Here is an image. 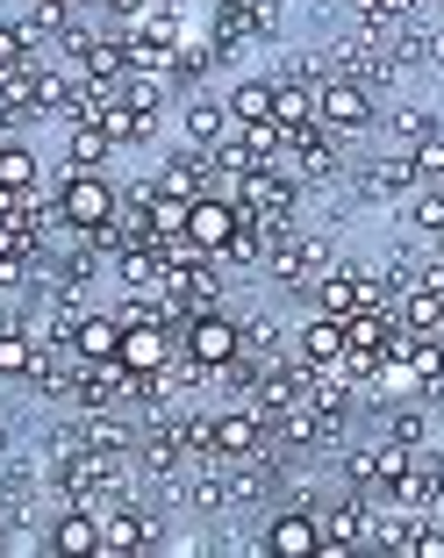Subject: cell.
<instances>
[{
	"label": "cell",
	"instance_id": "cell-1",
	"mask_svg": "<svg viewBox=\"0 0 444 558\" xmlns=\"http://www.w3.org/2000/svg\"><path fill=\"white\" fill-rule=\"evenodd\" d=\"M58 215H65V230L72 236H94V230H108L122 215V194L100 172H80V165H65V180H58Z\"/></svg>",
	"mask_w": 444,
	"mask_h": 558
},
{
	"label": "cell",
	"instance_id": "cell-2",
	"mask_svg": "<svg viewBox=\"0 0 444 558\" xmlns=\"http://www.w3.org/2000/svg\"><path fill=\"white\" fill-rule=\"evenodd\" d=\"M315 122H323L329 136L373 130V86L345 80V72H323V80H315Z\"/></svg>",
	"mask_w": 444,
	"mask_h": 558
},
{
	"label": "cell",
	"instance_id": "cell-3",
	"mask_svg": "<svg viewBox=\"0 0 444 558\" xmlns=\"http://www.w3.org/2000/svg\"><path fill=\"white\" fill-rule=\"evenodd\" d=\"M180 351L201 365V373H223V365L244 351V323H230L223 308H208V315H187L180 323Z\"/></svg>",
	"mask_w": 444,
	"mask_h": 558
},
{
	"label": "cell",
	"instance_id": "cell-4",
	"mask_svg": "<svg viewBox=\"0 0 444 558\" xmlns=\"http://www.w3.org/2000/svg\"><path fill=\"white\" fill-rule=\"evenodd\" d=\"M215 451H223V459H259V451H273V415H265L259 401L215 409Z\"/></svg>",
	"mask_w": 444,
	"mask_h": 558
},
{
	"label": "cell",
	"instance_id": "cell-5",
	"mask_svg": "<svg viewBox=\"0 0 444 558\" xmlns=\"http://www.w3.org/2000/svg\"><path fill=\"white\" fill-rule=\"evenodd\" d=\"M265 265H273L280 287H315V272H329V244L323 236H301V230H273Z\"/></svg>",
	"mask_w": 444,
	"mask_h": 558
},
{
	"label": "cell",
	"instance_id": "cell-6",
	"mask_svg": "<svg viewBox=\"0 0 444 558\" xmlns=\"http://www.w3.org/2000/svg\"><path fill=\"white\" fill-rule=\"evenodd\" d=\"M172 359H180V337H172L158 315H136V323H122V365H130L136 379H144V373H165Z\"/></svg>",
	"mask_w": 444,
	"mask_h": 558
},
{
	"label": "cell",
	"instance_id": "cell-7",
	"mask_svg": "<svg viewBox=\"0 0 444 558\" xmlns=\"http://www.w3.org/2000/svg\"><path fill=\"white\" fill-rule=\"evenodd\" d=\"M315 523H323V551H329V558H351V551H365L373 501H365V494H351V501H329V509H315Z\"/></svg>",
	"mask_w": 444,
	"mask_h": 558
},
{
	"label": "cell",
	"instance_id": "cell-8",
	"mask_svg": "<svg viewBox=\"0 0 444 558\" xmlns=\"http://www.w3.org/2000/svg\"><path fill=\"white\" fill-rule=\"evenodd\" d=\"M158 544V515L136 509V501H108L100 509V551L122 558V551H151Z\"/></svg>",
	"mask_w": 444,
	"mask_h": 558
},
{
	"label": "cell",
	"instance_id": "cell-9",
	"mask_svg": "<svg viewBox=\"0 0 444 558\" xmlns=\"http://www.w3.org/2000/svg\"><path fill=\"white\" fill-rule=\"evenodd\" d=\"M265 551L273 558H309V551H323V523H315V501H301V509H280L273 523H265Z\"/></svg>",
	"mask_w": 444,
	"mask_h": 558
},
{
	"label": "cell",
	"instance_id": "cell-10",
	"mask_svg": "<svg viewBox=\"0 0 444 558\" xmlns=\"http://www.w3.org/2000/svg\"><path fill=\"white\" fill-rule=\"evenodd\" d=\"M237 222H244V208H237L230 194H201L194 215H187V236H194L208 258H223V251H230V236H237Z\"/></svg>",
	"mask_w": 444,
	"mask_h": 558
},
{
	"label": "cell",
	"instance_id": "cell-11",
	"mask_svg": "<svg viewBox=\"0 0 444 558\" xmlns=\"http://www.w3.org/2000/svg\"><path fill=\"white\" fill-rule=\"evenodd\" d=\"M295 359L309 365V373H337V365H345V323L315 308L309 323H301V337H295Z\"/></svg>",
	"mask_w": 444,
	"mask_h": 558
},
{
	"label": "cell",
	"instance_id": "cell-12",
	"mask_svg": "<svg viewBox=\"0 0 444 558\" xmlns=\"http://www.w3.org/2000/svg\"><path fill=\"white\" fill-rule=\"evenodd\" d=\"M273 122H280L287 136L315 130V80H301V72H280V80H273Z\"/></svg>",
	"mask_w": 444,
	"mask_h": 558
},
{
	"label": "cell",
	"instance_id": "cell-13",
	"mask_svg": "<svg viewBox=\"0 0 444 558\" xmlns=\"http://www.w3.org/2000/svg\"><path fill=\"white\" fill-rule=\"evenodd\" d=\"M44 551H58V558L100 551V509H86V501H65V515H58V523H50V537H44Z\"/></svg>",
	"mask_w": 444,
	"mask_h": 558
},
{
	"label": "cell",
	"instance_id": "cell-14",
	"mask_svg": "<svg viewBox=\"0 0 444 558\" xmlns=\"http://www.w3.org/2000/svg\"><path fill=\"white\" fill-rule=\"evenodd\" d=\"M116 136L100 130V122H65V165H80V172H100V165L116 158Z\"/></svg>",
	"mask_w": 444,
	"mask_h": 558
},
{
	"label": "cell",
	"instance_id": "cell-15",
	"mask_svg": "<svg viewBox=\"0 0 444 558\" xmlns=\"http://www.w3.org/2000/svg\"><path fill=\"white\" fill-rule=\"evenodd\" d=\"M72 94H80V72L72 65H36V116H72Z\"/></svg>",
	"mask_w": 444,
	"mask_h": 558
},
{
	"label": "cell",
	"instance_id": "cell-16",
	"mask_svg": "<svg viewBox=\"0 0 444 558\" xmlns=\"http://www.w3.org/2000/svg\"><path fill=\"white\" fill-rule=\"evenodd\" d=\"M72 351H80V359H122V315H80Z\"/></svg>",
	"mask_w": 444,
	"mask_h": 558
},
{
	"label": "cell",
	"instance_id": "cell-17",
	"mask_svg": "<svg viewBox=\"0 0 444 558\" xmlns=\"http://www.w3.org/2000/svg\"><path fill=\"white\" fill-rule=\"evenodd\" d=\"M180 122H187V144H201V150H208V144H223V136L237 130V122H230V108H223V100H201V94L187 100V116H180Z\"/></svg>",
	"mask_w": 444,
	"mask_h": 558
},
{
	"label": "cell",
	"instance_id": "cell-18",
	"mask_svg": "<svg viewBox=\"0 0 444 558\" xmlns=\"http://www.w3.org/2000/svg\"><path fill=\"white\" fill-rule=\"evenodd\" d=\"M36 351H44V337H36L29 323H8L0 329V379H29Z\"/></svg>",
	"mask_w": 444,
	"mask_h": 558
},
{
	"label": "cell",
	"instance_id": "cell-19",
	"mask_svg": "<svg viewBox=\"0 0 444 558\" xmlns=\"http://www.w3.org/2000/svg\"><path fill=\"white\" fill-rule=\"evenodd\" d=\"M0 194H36V150L0 136Z\"/></svg>",
	"mask_w": 444,
	"mask_h": 558
},
{
	"label": "cell",
	"instance_id": "cell-20",
	"mask_svg": "<svg viewBox=\"0 0 444 558\" xmlns=\"http://www.w3.org/2000/svg\"><path fill=\"white\" fill-rule=\"evenodd\" d=\"M94 122H100V130H108V136H116V144H136V136H151V122L136 116V108H130V100H122V94H100Z\"/></svg>",
	"mask_w": 444,
	"mask_h": 558
},
{
	"label": "cell",
	"instance_id": "cell-21",
	"mask_svg": "<svg viewBox=\"0 0 444 558\" xmlns=\"http://www.w3.org/2000/svg\"><path fill=\"white\" fill-rule=\"evenodd\" d=\"M223 108H230V122H273V80H237Z\"/></svg>",
	"mask_w": 444,
	"mask_h": 558
},
{
	"label": "cell",
	"instance_id": "cell-22",
	"mask_svg": "<svg viewBox=\"0 0 444 558\" xmlns=\"http://www.w3.org/2000/svg\"><path fill=\"white\" fill-rule=\"evenodd\" d=\"M416 186H423V180H416L409 150H395V158H380L373 172H365V194H416Z\"/></svg>",
	"mask_w": 444,
	"mask_h": 558
},
{
	"label": "cell",
	"instance_id": "cell-23",
	"mask_svg": "<svg viewBox=\"0 0 444 558\" xmlns=\"http://www.w3.org/2000/svg\"><path fill=\"white\" fill-rule=\"evenodd\" d=\"M387 437L409 444V451H423V444H430V409H416V401H387Z\"/></svg>",
	"mask_w": 444,
	"mask_h": 558
},
{
	"label": "cell",
	"instance_id": "cell-24",
	"mask_svg": "<svg viewBox=\"0 0 444 558\" xmlns=\"http://www.w3.org/2000/svg\"><path fill=\"white\" fill-rule=\"evenodd\" d=\"M116 94L122 100H130V108H136V116H158V108H165V80H158V72H122V86H116Z\"/></svg>",
	"mask_w": 444,
	"mask_h": 558
},
{
	"label": "cell",
	"instance_id": "cell-25",
	"mask_svg": "<svg viewBox=\"0 0 444 558\" xmlns=\"http://www.w3.org/2000/svg\"><path fill=\"white\" fill-rule=\"evenodd\" d=\"M409 230H416V236H444V186H437V180L416 186V201H409Z\"/></svg>",
	"mask_w": 444,
	"mask_h": 558
},
{
	"label": "cell",
	"instance_id": "cell-26",
	"mask_svg": "<svg viewBox=\"0 0 444 558\" xmlns=\"http://www.w3.org/2000/svg\"><path fill=\"white\" fill-rule=\"evenodd\" d=\"M151 236H187V215H194V201H180V194H151Z\"/></svg>",
	"mask_w": 444,
	"mask_h": 558
},
{
	"label": "cell",
	"instance_id": "cell-27",
	"mask_svg": "<svg viewBox=\"0 0 444 558\" xmlns=\"http://www.w3.org/2000/svg\"><path fill=\"white\" fill-rule=\"evenodd\" d=\"M237 136H244L251 165H273L287 150V130H280V122H237Z\"/></svg>",
	"mask_w": 444,
	"mask_h": 558
},
{
	"label": "cell",
	"instance_id": "cell-28",
	"mask_svg": "<svg viewBox=\"0 0 444 558\" xmlns=\"http://www.w3.org/2000/svg\"><path fill=\"white\" fill-rule=\"evenodd\" d=\"M36 58V36H29V22H0V72H15V65H29Z\"/></svg>",
	"mask_w": 444,
	"mask_h": 558
},
{
	"label": "cell",
	"instance_id": "cell-29",
	"mask_svg": "<svg viewBox=\"0 0 444 558\" xmlns=\"http://www.w3.org/2000/svg\"><path fill=\"white\" fill-rule=\"evenodd\" d=\"M409 158H416V180H423V186H430V180L444 186V130L423 136V144H409Z\"/></svg>",
	"mask_w": 444,
	"mask_h": 558
},
{
	"label": "cell",
	"instance_id": "cell-30",
	"mask_svg": "<svg viewBox=\"0 0 444 558\" xmlns=\"http://www.w3.org/2000/svg\"><path fill=\"white\" fill-rule=\"evenodd\" d=\"M437 130H444V122L430 116V108H401V116H395V136H401V150H409V144H423V136H437Z\"/></svg>",
	"mask_w": 444,
	"mask_h": 558
},
{
	"label": "cell",
	"instance_id": "cell-31",
	"mask_svg": "<svg viewBox=\"0 0 444 558\" xmlns=\"http://www.w3.org/2000/svg\"><path fill=\"white\" fill-rule=\"evenodd\" d=\"M273 344H280V323H273V315H251V323H244V351H251V359H280Z\"/></svg>",
	"mask_w": 444,
	"mask_h": 558
},
{
	"label": "cell",
	"instance_id": "cell-32",
	"mask_svg": "<svg viewBox=\"0 0 444 558\" xmlns=\"http://www.w3.org/2000/svg\"><path fill=\"white\" fill-rule=\"evenodd\" d=\"M423 8H444V0H423Z\"/></svg>",
	"mask_w": 444,
	"mask_h": 558
}]
</instances>
